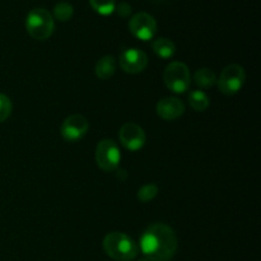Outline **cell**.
I'll use <instances>...</instances> for the list:
<instances>
[{"label":"cell","mask_w":261,"mask_h":261,"mask_svg":"<svg viewBox=\"0 0 261 261\" xmlns=\"http://www.w3.org/2000/svg\"><path fill=\"white\" fill-rule=\"evenodd\" d=\"M177 236L168 224L154 223L140 237V250L149 261H171L177 251Z\"/></svg>","instance_id":"obj_1"},{"label":"cell","mask_w":261,"mask_h":261,"mask_svg":"<svg viewBox=\"0 0 261 261\" xmlns=\"http://www.w3.org/2000/svg\"><path fill=\"white\" fill-rule=\"evenodd\" d=\"M103 250L110 257L117 261H132L138 256L137 242L122 232H111L103 239Z\"/></svg>","instance_id":"obj_2"},{"label":"cell","mask_w":261,"mask_h":261,"mask_svg":"<svg viewBox=\"0 0 261 261\" xmlns=\"http://www.w3.org/2000/svg\"><path fill=\"white\" fill-rule=\"evenodd\" d=\"M55 20L53 14L43 8H35L25 18V30L28 35L38 41H45L54 33Z\"/></svg>","instance_id":"obj_3"},{"label":"cell","mask_w":261,"mask_h":261,"mask_svg":"<svg viewBox=\"0 0 261 261\" xmlns=\"http://www.w3.org/2000/svg\"><path fill=\"white\" fill-rule=\"evenodd\" d=\"M163 79L170 91L173 93H185L191 84V75L188 65L181 61H173L166 66Z\"/></svg>","instance_id":"obj_4"},{"label":"cell","mask_w":261,"mask_h":261,"mask_svg":"<svg viewBox=\"0 0 261 261\" xmlns=\"http://www.w3.org/2000/svg\"><path fill=\"white\" fill-rule=\"evenodd\" d=\"M121 161V153L116 143L111 139H102L96 148V163L105 172H114Z\"/></svg>","instance_id":"obj_5"},{"label":"cell","mask_w":261,"mask_h":261,"mask_svg":"<svg viewBox=\"0 0 261 261\" xmlns=\"http://www.w3.org/2000/svg\"><path fill=\"white\" fill-rule=\"evenodd\" d=\"M245 79H246V74H245L244 68L237 64H231L222 70L217 83L222 93L226 96H232L240 92V89L244 86Z\"/></svg>","instance_id":"obj_6"},{"label":"cell","mask_w":261,"mask_h":261,"mask_svg":"<svg viewBox=\"0 0 261 261\" xmlns=\"http://www.w3.org/2000/svg\"><path fill=\"white\" fill-rule=\"evenodd\" d=\"M129 30L139 40L149 41L157 33V22L148 13L139 12L130 18Z\"/></svg>","instance_id":"obj_7"},{"label":"cell","mask_w":261,"mask_h":261,"mask_svg":"<svg viewBox=\"0 0 261 261\" xmlns=\"http://www.w3.org/2000/svg\"><path fill=\"white\" fill-rule=\"evenodd\" d=\"M89 122L83 115L74 114L66 117L61 124V137L66 142H78L88 133Z\"/></svg>","instance_id":"obj_8"},{"label":"cell","mask_w":261,"mask_h":261,"mask_svg":"<svg viewBox=\"0 0 261 261\" xmlns=\"http://www.w3.org/2000/svg\"><path fill=\"white\" fill-rule=\"evenodd\" d=\"M119 139L122 147L132 152H137L144 147L147 137L142 126L134 122H126L120 129Z\"/></svg>","instance_id":"obj_9"},{"label":"cell","mask_w":261,"mask_h":261,"mask_svg":"<svg viewBox=\"0 0 261 261\" xmlns=\"http://www.w3.org/2000/svg\"><path fill=\"white\" fill-rule=\"evenodd\" d=\"M119 64L125 73H142L148 65V58L144 51L139 48H126L119 58Z\"/></svg>","instance_id":"obj_10"},{"label":"cell","mask_w":261,"mask_h":261,"mask_svg":"<svg viewBox=\"0 0 261 261\" xmlns=\"http://www.w3.org/2000/svg\"><path fill=\"white\" fill-rule=\"evenodd\" d=\"M155 111L161 119L166 120V121H172V120L182 116L185 112V105L176 97H165L158 101Z\"/></svg>","instance_id":"obj_11"},{"label":"cell","mask_w":261,"mask_h":261,"mask_svg":"<svg viewBox=\"0 0 261 261\" xmlns=\"http://www.w3.org/2000/svg\"><path fill=\"white\" fill-rule=\"evenodd\" d=\"M116 58L112 55H106L103 58L99 59L96 64V68H94V71H96V75L98 76L102 81H107V79L111 78L115 74V70H116Z\"/></svg>","instance_id":"obj_12"},{"label":"cell","mask_w":261,"mask_h":261,"mask_svg":"<svg viewBox=\"0 0 261 261\" xmlns=\"http://www.w3.org/2000/svg\"><path fill=\"white\" fill-rule=\"evenodd\" d=\"M153 50L155 55H158L162 59H170L175 55L176 46L171 40L165 37H160L153 42Z\"/></svg>","instance_id":"obj_13"},{"label":"cell","mask_w":261,"mask_h":261,"mask_svg":"<svg viewBox=\"0 0 261 261\" xmlns=\"http://www.w3.org/2000/svg\"><path fill=\"white\" fill-rule=\"evenodd\" d=\"M189 103L196 112H204L211 105V98L203 91H193L189 94Z\"/></svg>","instance_id":"obj_14"},{"label":"cell","mask_w":261,"mask_h":261,"mask_svg":"<svg viewBox=\"0 0 261 261\" xmlns=\"http://www.w3.org/2000/svg\"><path fill=\"white\" fill-rule=\"evenodd\" d=\"M195 83L201 88H209L217 83V76L212 69H199L195 73Z\"/></svg>","instance_id":"obj_15"},{"label":"cell","mask_w":261,"mask_h":261,"mask_svg":"<svg viewBox=\"0 0 261 261\" xmlns=\"http://www.w3.org/2000/svg\"><path fill=\"white\" fill-rule=\"evenodd\" d=\"M89 3L94 12L101 15H110L116 9L115 0H89Z\"/></svg>","instance_id":"obj_16"},{"label":"cell","mask_w":261,"mask_h":261,"mask_svg":"<svg viewBox=\"0 0 261 261\" xmlns=\"http://www.w3.org/2000/svg\"><path fill=\"white\" fill-rule=\"evenodd\" d=\"M53 14V17L55 18V19L60 20V22H66V20L71 19V17H73L74 9L69 3L61 2L55 5Z\"/></svg>","instance_id":"obj_17"},{"label":"cell","mask_w":261,"mask_h":261,"mask_svg":"<svg viewBox=\"0 0 261 261\" xmlns=\"http://www.w3.org/2000/svg\"><path fill=\"white\" fill-rule=\"evenodd\" d=\"M158 191H160V189L155 184H147L138 190L137 196L142 203H148L157 196Z\"/></svg>","instance_id":"obj_18"},{"label":"cell","mask_w":261,"mask_h":261,"mask_svg":"<svg viewBox=\"0 0 261 261\" xmlns=\"http://www.w3.org/2000/svg\"><path fill=\"white\" fill-rule=\"evenodd\" d=\"M12 110L13 105L9 97L4 93H0V122L5 121L10 116Z\"/></svg>","instance_id":"obj_19"},{"label":"cell","mask_w":261,"mask_h":261,"mask_svg":"<svg viewBox=\"0 0 261 261\" xmlns=\"http://www.w3.org/2000/svg\"><path fill=\"white\" fill-rule=\"evenodd\" d=\"M117 13L121 17H127L132 13V7L129 4H126V3H120L119 7H117Z\"/></svg>","instance_id":"obj_20"},{"label":"cell","mask_w":261,"mask_h":261,"mask_svg":"<svg viewBox=\"0 0 261 261\" xmlns=\"http://www.w3.org/2000/svg\"><path fill=\"white\" fill-rule=\"evenodd\" d=\"M139 261H149V260H147L145 257H142V259H139Z\"/></svg>","instance_id":"obj_21"}]
</instances>
